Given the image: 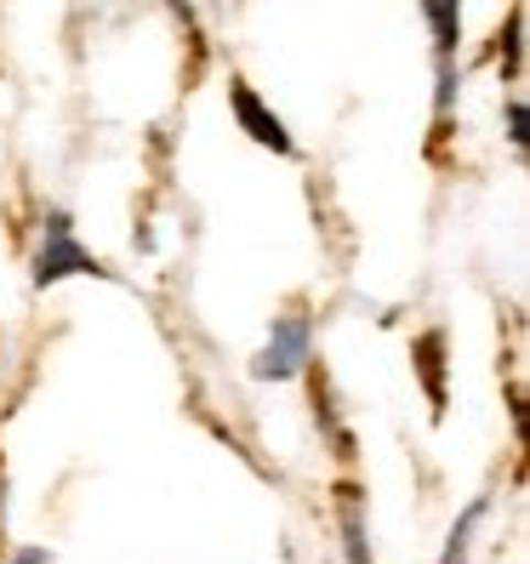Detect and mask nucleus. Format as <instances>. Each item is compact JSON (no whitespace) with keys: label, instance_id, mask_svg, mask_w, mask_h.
Returning a JSON list of instances; mask_svg holds the SVG:
<instances>
[{"label":"nucleus","instance_id":"f257e3e1","mask_svg":"<svg viewBox=\"0 0 530 564\" xmlns=\"http://www.w3.org/2000/svg\"><path fill=\"white\" fill-rule=\"evenodd\" d=\"M80 269H97V262L75 246V235H69V223L63 217H52L46 223V246H41V262H35V280L41 285H52V280H63V274H80Z\"/></svg>","mask_w":530,"mask_h":564},{"label":"nucleus","instance_id":"f03ea898","mask_svg":"<svg viewBox=\"0 0 530 564\" xmlns=\"http://www.w3.org/2000/svg\"><path fill=\"white\" fill-rule=\"evenodd\" d=\"M303 359H309V319H280L269 348L257 359V377H291Z\"/></svg>","mask_w":530,"mask_h":564},{"label":"nucleus","instance_id":"7ed1b4c3","mask_svg":"<svg viewBox=\"0 0 530 564\" xmlns=\"http://www.w3.org/2000/svg\"><path fill=\"white\" fill-rule=\"evenodd\" d=\"M235 115H240V126L251 131V138H257L262 149H280V154H291V138H285L280 115H269V109H262L251 86H235Z\"/></svg>","mask_w":530,"mask_h":564},{"label":"nucleus","instance_id":"20e7f679","mask_svg":"<svg viewBox=\"0 0 530 564\" xmlns=\"http://www.w3.org/2000/svg\"><path fill=\"white\" fill-rule=\"evenodd\" d=\"M18 564H41V553H23V558H18Z\"/></svg>","mask_w":530,"mask_h":564}]
</instances>
